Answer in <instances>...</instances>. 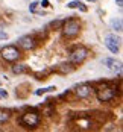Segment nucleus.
Returning a JSON list of instances; mask_svg holds the SVG:
<instances>
[{
    "label": "nucleus",
    "mask_w": 123,
    "mask_h": 132,
    "mask_svg": "<svg viewBox=\"0 0 123 132\" xmlns=\"http://www.w3.org/2000/svg\"><path fill=\"white\" fill-rule=\"evenodd\" d=\"M93 91H94V90H93V87H91L90 84H82V85L78 87L76 94H78V97H79V99H87V97H88Z\"/></svg>",
    "instance_id": "8"
},
{
    "label": "nucleus",
    "mask_w": 123,
    "mask_h": 132,
    "mask_svg": "<svg viewBox=\"0 0 123 132\" xmlns=\"http://www.w3.org/2000/svg\"><path fill=\"white\" fill-rule=\"evenodd\" d=\"M41 6L47 8V6H49V2H47V0H43V2H41Z\"/></svg>",
    "instance_id": "18"
},
{
    "label": "nucleus",
    "mask_w": 123,
    "mask_h": 132,
    "mask_svg": "<svg viewBox=\"0 0 123 132\" xmlns=\"http://www.w3.org/2000/svg\"><path fill=\"white\" fill-rule=\"evenodd\" d=\"M37 6H38V3H37V2H34V3H30V6H29V11H30V12H35V9H37Z\"/></svg>",
    "instance_id": "16"
},
{
    "label": "nucleus",
    "mask_w": 123,
    "mask_h": 132,
    "mask_svg": "<svg viewBox=\"0 0 123 132\" xmlns=\"http://www.w3.org/2000/svg\"><path fill=\"white\" fill-rule=\"evenodd\" d=\"M88 2H97V0H88Z\"/></svg>",
    "instance_id": "21"
},
{
    "label": "nucleus",
    "mask_w": 123,
    "mask_h": 132,
    "mask_svg": "<svg viewBox=\"0 0 123 132\" xmlns=\"http://www.w3.org/2000/svg\"><path fill=\"white\" fill-rule=\"evenodd\" d=\"M103 64L108 67L109 70H112V71H120L122 70V64L117 62V61H114V59H111V58H105L103 59Z\"/></svg>",
    "instance_id": "9"
},
{
    "label": "nucleus",
    "mask_w": 123,
    "mask_h": 132,
    "mask_svg": "<svg viewBox=\"0 0 123 132\" xmlns=\"http://www.w3.org/2000/svg\"><path fill=\"white\" fill-rule=\"evenodd\" d=\"M27 70V67L24 64H17V65H12V71L15 75H21V73H24Z\"/></svg>",
    "instance_id": "11"
},
{
    "label": "nucleus",
    "mask_w": 123,
    "mask_h": 132,
    "mask_svg": "<svg viewBox=\"0 0 123 132\" xmlns=\"http://www.w3.org/2000/svg\"><path fill=\"white\" fill-rule=\"evenodd\" d=\"M88 53H90L88 49H85V47H76L73 52L70 53V62L75 64V65H79V64H82L87 59Z\"/></svg>",
    "instance_id": "5"
},
{
    "label": "nucleus",
    "mask_w": 123,
    "mask_h": 132,
    "mask_svg": "<svg viewBox=\"0 0 123 132\" xmlns=\"http://www.w3.org/2000/svg\"><path fill=\"white\" fill-rule=\"evenodd\" d=\"M56 90V87H47V88H43V90H38L37 94L41 96V94H46V93H50V91H55Z\"/></svg>",
    "instance_id": "14"
},
{
    "label": "nucleus",
    "mask_w": 123,
    "mask_h": 132,
    "mask_svg": "<svg viewBox=\"0 0 123 132\" xmlns=\"http://www.w3.org/2000/svg\"><path fill=\"white\" fill-rule=\"evenodd\" d=\"M18 46L21 49H24V50H32V49H35L37 41H35V38L32 35H24V37H21L18 40Z\"/></svg>",
    "instance_id": "6"
},
{
    "label": "nucleus",
    "mask_w": 123,
    "mask_h": 132,
    "mask_svg": "<svg viewBox=\"0 0 123 132\" xmlns=\"http://www.w3.org/2000/svg\"><path fill=\"white\" fill-rule=\"evenodd\" d=\"M111 26H112V29H114V30H117V32H122V30H123L122 20H120V18H117V20H112Z\"/></svg>",
    "instance_id": "13"
},
{
    "label": "nucleus",
    "mask_w": 123,
    "mask_h": 132,
    "mask_svg": "<svg viewBox=\"0 0 123 132\" xmlns=\"http://www.w3.org/2000/svg\"><path fill=\"white\" fill-rule=\"evenodd\" d=\"M61 24H62V21H61V20H58V21H52L49 26H50V27H59V29H61Z\"/></svg>",
    "instance_id": "15"
},
{
    "label": "nucleus",
    "mask_w": 123,
    "mask_h": 132,
    "mask_svg": "<svg viewBox=\"0 0 123 132\" xmlns=\"http://www.w3.org/2000/svg\"><path fill=\"white\" fill-rule=\"evenodd\" d=\"M116 2H117V5H119V6H123V0H116Z\"/></svg>",
    "instance_id": "19"
},
{
    "label": "nucleus",
    "mask_w": 123,
    "mask_h": 132,
    "mask_svg": "<svg viewBox=\"0 0 123 132\" xmlns=\"http://www.w3.org/2000/svg\"><path fill=\"white\" fill-rule=\"evenodd\" d=\"M0 55H2V58H3L5 61H8V62H15V61L20 58V50H18L17 46H6V47L2 49Z\"/></svg>",
    "instance_id": "4"
},
{
    "label": "nucleus",
    "mask_w": 123,
    "mask_h": 132,
    "mask_svg": "<svg viewBox=\"0 0 123 132\" xmlns=\"http://www.w3.org/2000/svg\"><path fill=\"white\" fill-rule=\"evenodd\" d=\"M0 38H6V34H3V32H0Z\"/></svg>",
    "instance_id": "20"
},
{
    "label": "nucleus",
    "mask_w": 123,
    "mask_h": 132,
    "mask_svg": "<svg viewBox=\"0 0 123 132\" xmlns=\"http://www.w3.org/2000/svg\"><path fill=\"white\" fill-rule=\"evenodd\" d=\"M0 97H8V93L3 91V90H0Z\"/></svg>",
    "instance_id": "17"
},
{
    "label": "nucleus",
    "mask_w": 123,
    "mask_h": 132,
    "mask_svg": "<svg viewBox=\"0 0 123 132\" xmlns=\"http://www.w3.org/2000/svg\"><path fill=\"white\" fill-rule=\"evenodd\" d=\"M61 29H62V37L64 38H75L79 34V30H81V24H79L78 20L68 18L65 21H62Z\"/></svg>",
    "instance_id": "2"
},
{
    "label": "nucleus",
    "mask_w": 123,
    "mask_h": 132,
    "mask_svg": "<svg viewBox=\"0 0 123 132\" xmlns=\"http://www.w3.org/2000/svg\"><path fill=\"white\" fill-rule=\"evenodd\" d=\"M67 6L70 8V9H81L82 12H85V11H87V8L84 6V3H82V2H79V0H75V2H70V3H68Z\"/></svg>",
    "instance_id": "10"
},
{
    "label": "nucleus",
    "mask_w": 123,
    "mask_h": 132,
    "mask_svg": "<svg viewBox=\"0 0 123 132\" xmlns=\"http://www.w3.org/2000/svg\"><path fill=\"white\" fill-rule=\"evenodd\" d=\"M11 117V114H9V111H5V109H0V125H3V123H6L8 120Z\"/></svg>",
    "instance_id": "12"
},
{
    "label": "nucleus",
    "mask_w": 123,
    "mask_h": 132,
    "mask_svg": "<svg viewBox=\"0 0 123 132\" xmlns=\"http://www.w3.org/2000/svg\"><path fill=\"white\" fill-rule=\"evenodd\" d=\"M105 46L109 49L111 53H117L119 52V47H120V40L116 38V35H108L105 38Z\"/></svg>",
    "instance_id": "7"
},
{
    "label": "nucleus",
    "mask_w": 123,
    "mask_h": 132,
    "mask_svg": "<svg viewBox=\"0 0 123 132\" xmlns=\"http://www.w3.org/2000/svg\"><path fill=\"white\" fill-rule=\"evenodd\" d=\"M119 94L117 91V88L114 87V85H109V84H105V85H102L100 88H97L96 90V97H97V100L99 102H111L112 99H116V96Z\"/></svg>",
    "instance_id": "1"
},
{
    "label": "nucleus",
    "mask_w": 123,
    "mask_h": 132,
    "mask_svg": "<svg viewBox=\"0 0 123 132\" xmlns=\"http://www.w3.org/2000/svg\"><path fill=\"white\" fill-rule=\"evenodd\" d=\"M41 121V117L38 112H26V114H23L21 117H20V123L23 125V126H26L29 129H34V128H37L38 125H40Z\"/></svg>",
    "instance_id": "3"
}]
</instances>
